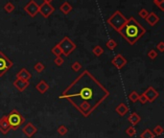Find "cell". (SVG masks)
<instances>
[{
	"label": "cell",
	"mask_w": 164,
	"mask_h": 138,
	"mask_svg": "<svg viewBox=\"0 0 164 138\" xmlns=\"http://www.w3.org/2000/svg\"><path fill=\"white\" fill-rule=\"evenodd\" d=\"M138 98H139V94H138L136 91H133L129 95V100L132 103H136L138 101Z\"/></svg>",
	"instance_id": "obj_26"
},
{
	"label": "cell",
	"mask_w": 164,
	"mask_h": 138,
	"mask_svg": "<svg viewBox=\"0 0 164 138\" xmlns=\"http://www.w3.org/2000/svg\"><path fill=\"white\" fill-rule=\"evenodd\" d=\"M39 6L38 5V3L36 1H34V0H31V1L24 7V11L31 17H35L37 15V14H39Z\"/></svg>",
	"instance_id": "obj_8"
},
{
	"label": "cell",
	"mask_w": 164,
	"mask_h": 138,
	"mask_svg": "<svg viewBox=\"0 0 164 138\" xmlns=\"http://www.w3.org/2000/svg\"><path fill=\"white\" fill-rule=\"evenodd\" d=\"M92 53L94 54V56L100 57V56H102L103 53H104V49H103L100 45H96V46H95V47L93 48Z\"/></svg>",
	"instance_id": "obj_21"
},
{
	"label": "cell",
	"mask_w": 164,
	"mask_h": 138,
	"mask_svg": "<svg viewBox=\"0 0 164 138\" xmlns=\"http://www.w3.org/2000/svg\"><path fill=\"white\" fill-rule=\"evenodd\" d=\"M164 132V129L161 126L158 125V126H155L154 128V131H153V133L154 134V136H159V135H162Z\"/></svg>",
	"instance_id": "obj_24"
},
{
	"label": "cell",
	"mask_w": 164,
	"mask_h": 138,
	"mask_svg": "<svg viewBox=\"0 0 164 138\" xmlns=\"http://www.w3.org/2000/svg\"><path fill=\"white\" fill-rule=\"evenodd\" d=\"M109 96V92L105 86L88 70H84L63 91L59 99L67 100L86 118Z\"/></svg>",
	"instance_id": "obj_1"
},
{
	"label": "cell",
	"mask_w": 164,
	"mask_h": 138,
	"mask_svg": "<svg viewBox=\"0 0 164 138\" xmlns=\"http://www.w3.org/2000/svg\"><path fill=\"white\" fill-rule=\"evenodd\" d=\"M32 78L31 73L27 70L26 68H21V70L16 74V79H19L22 81H27L29 82V80Z\"/></svg>",
	"instance_id": "obj_14"
},
{
	"label": "cell",
	"mask_w": 164,
	"mask_h": 138,
	"mask_svg": "<svg viewBox=\"0 0 164 138\" xmlns=\"http://www.w3.org/2000/svg\"><path fill=\"white\" fill-rule=\"evenodd\" d=\"M7 119L9 125L11 127V129H13V131H16L17 128H20L25 123V118L16 109H13L7 115Z\"/></svg>",
	"instance_id": "obj_4"
},
{
	"label": "cell",
	"mask_w": 164,
	"mask_h": 138,
	"mask_svg": "<svg viewBox=\"0 0 164 138\" xmlns=\"http://www.w3.org/2000/svg\"><path fill=\"white\" fill-rule=\"evenodd\" d=\"M64 63V60L62 57H56V59H54V63L57 65V66H60V65H63Z\"/></svg>",
	"instance_id": "obj_33"
},
{
	"label": "cell",
	"mask_w": 164,
	"mask_h": 138,
	"mask_svg": "<svg viewBox=\"0 0 164 138\" xmlns=\"http://www.w3.org/2000/svg\"><path fill=\"white\" fill-rule=\"evenodd\" d=\"M58 45L62 50L63 55H64L65 57H68L77 48V45L68 37H64L58 43Z\"/></svg>",
	"instance_id": "obj_5"
},
{
	"label": "cell",
	"mask_w": 164,
	"mask_h": 138,
	"mask_svg": "<svg viewBox=\"0 0 164 138\" xmlns=\"http://www.w3.org/2000/svg\"><path fill=\"white\" fill-rule=\"evenodd\" d=\"M143 94L145 95V97L147 98V102H149V103H154L155 100L159 97V93L155 90L153 86H149V87L144 91Z\"/></svg>",
	"instance_id": "obj_9"
},
{
	"label": "cell",
	"mask_w": 164,
	"mask_h": 138,
	"mask_svg": "<svg viewBox=\"0 0 164 138\" xmlns=\"http://www.w3.org/2000/svg\"><path fill=\"white\" fill-rule=\"evenodd\" d=\"M138 102H139L141 105H144V104L147 103V98L145 97V95L144 94H141L139 95V98H138Z\"/></svg>",
	"instance_id": "obj_35"
},
{
	"label": "cell",
	"mask_w": 164,
	"mask_h": 138,
	"mask_svg": "<svg viewBox=\"0 0 164 138\" xmlns=\"http://www.w3.org/2000/svg\"><path fill=\"white\" fill-rule=\"evenodd\" d=\"M127 63H128L127 59L121 54L116 55L113 59H111V63L113 64L117 69H122L127 64Z\"/></svg>",
	"instance_id": "obj_11"
},
{
	"label": "cell",
	"mask_w": 164,
	"mask_h": 138,
	"mask_svg": "<svg viewBox=\"0 0 164 138\" xmlns=\"http://www.w3.org/2000/svg\"><path fill=\"white\" fill-rule=\"evenodd\" d=\"M154 134L150 128H146L145 131L140 134V138H154Z\"/></svg>",
	"instance_id": "obj_20"
},
{
	"label": "cell",
	"mask_w": 164,
	"mask_h": 138,
	"mask_svg": "<svg viewBox=\"0 0 164 138\" xmlns=\"http://www.w3.org/2000/svg\"><path fill=\"white\" fill-rule=\"evenodd\" d=\"M118 33L129 44L133 45L144 36L146 29L134 17H129V19H127L125 25L118 31Z\"/></svg>",
	"instance_id": "obj_2"
},
{
	"label": "cell",
	"mask_w": 164,
	"mask_h": 138,
	"mask_svg": "<svg viewBox=\"0 0 164 138\" xmlns=\"http://www.w3.org/2000/svg\"><path fill=\"white\" fill-rule=\"evenodd\" d=\"M53 0H43V2H45V3H51Z\"/></svg>",
	"instance_id": "obj_37"
},
{
	"label": "cell",
	"mask_w": 164,
	"mask_h": 138,
	"mask_svg": "<svg viewBox=\"0 0 164 138\" xmlns=\"http://www.w3.org/2000/svg\"><path fill=\"white\" fill-rule=\"evenodd\" d=\"M10 131H11V127L8 123L7 115H5L2 118H0V132L5 135Z\"/></svg>",
	"instance_id": "obj_12"
},
{
	"label": "cell",
	"mask_w": 164,
	"mask_h": 138,
	"mask_svg": "<svg viewBox=\"0 0 164 138\" xmlns=\"http://www.w3.org/2000/svg\"><path fill=\"white\" fill-rule=\"evenodd\" d=\"M147 56H148V58L151 59H157V57H158V52L155 50H154V49H152V50H150L148 52Z\"/></svg>",
	"instance_id": "obj_32"
},
{
	"label": "cell",
	"mask_w": 164,
	"mask_h": 138,
	"mask_svg": "<svg viewBox=\"0 0 164 138\" xmlns=\"http://www.w3.org/2000/svg\"><path fill=\"white\" fill-rule=\"evenodd\" d=\"M59 11L62 12L63 14H68L69 13L72 11V6L69 4L68 2H64V3H63L62 5H60Z\"/></svg>",
	"instance_id": "obj_19"
},
{
	"label": "cell",
	"mask_w": 164,
	"mask_h": 138,
	"mask_svg": "<svg viewBox=\"0 0 164 138\" xmlns=\"http://www.w3.org/2000/svg\"><path fill=\"white\" fill-rule=\"evenodd\" d=\"M106 46L108 47V49L109 50H114L116 47H117V43L114 39H109L106 43Z\"/></svg>",
	"instance_id": "obj_23"
},
{
	"label": "cell",
	"mask_w": 164,
	"mask_h": 138,
	"mask_svg": "<svg viewBox=\"0 0 164 138\" xmlns=\"http://www.w3.org/2000/svg\"><path fill=\"white\" fill-rule=\"evenodd\" d=\"M71 69L74 72H79L81 69H82V64L79 62H74L71 64Z\"/></svg>",
	"instance_id": "obj_30"
},
{
	"label": "cell",
	"mask_w": 164,
	"mask_h": 138,
	"mask_svg": "<svg viewBox=\"0 0 164 138\" xmlns=\"http://www.w3.org/2000/svg\"><path fill=\"white\" fill-rule=\"evenodd\" d=\"M154 5H157L160 11H164V0H154Z\"/></svg>",
	"instance_id": "obj_31"
},
{
	"label": "cell",
	"mask_w": 164,
	"mask_h": 138,
	"mask_svg": "<svg viewBox=\"0 0 164 138\" xmlns=\"http://www.w3.org/2000/svg\"><path fill=\"white\" fill-rule=\"evenodd\" d=\"M128 121L134 127V126H136V125L141 121V117L138 115L137 112H133V113L129 116Z\"/></svg>",
	"instance_id": "obj_18"
},
{
	"label": "cell",
	"mask_w": 164,
	"mask_h": 138,
	"mask_svg": "<svg viewBox=\"0 0 164 138\" xmlns=\"http://www.w3.org/2000/svg\"><path fill=\"white\" fill-rule=\"evenodd\" d=\"M54 11H55V8L51 5V3L43 2L39 8V13L44 17V18H48V17L54 13Z\"/></svg>",
	"instance_id": "obj_7"
},
{
	"label": "cell",
	"mask_w": 164,
	"mask_h": 138,
	"mask_svg": "<svg viewBox=\"0 0 164 138\" xmlns=\"http://www.w3.org/2000/svg\"><path fill=\"white\" fill-rule=\"evenodd\" d=\"M138 14H139V15L142 17V18H144V19H145L146 17H147V15L149 14V13H148V11L146 10V9H142L141 11H139V13H138Z\"/></svg>",
	"instance_id": "obj_34"
},
{
	"label": "cell",
	"mask_w": 164,
	"mask_h": 138,
	"mask_svg": "<svg viewBox=\"0 0 164 138\" xmlns=\"http://www.w3.org/2000/svg\"><path fill=\"white\" fill-rule=\"evenodd\" d=\"M14 9H15L14 5L13 3H11V2H7V3L4 5V10H5L7 13H12V12H14Z\"/></svg>",
	"instance_id": "obj_28"
},
{
	"label": "cell",
	"mask_w": 164,
	"mask_h": 138,
	"mask_svg": "<svg viewBox=\"0 0 164 138\" xmlns=\"http://www.w3.org/2000/svg\"><path fill=\"white\" fill-rule=\"evenodd\" d=\"M157 49H158L159 52H161V53H163V52H164V42H163V41L158 42V44L157 45Z\"/></svg>",
	"instance_id": "obj_36"
},
{
	"label": "cell",
	"mask_w": 164,
	"mask_h": 138,
	"mask_svg": "<svg viewBox=\"0 0 164 138\" xmlns=\"http://www.w3.org/2000/svg\"><path fill=\"white\" fill-rule=\"evenodd\" d=\"M145 19H146L147 23H148L150 26H154L157 23H158L159 17H158V15L155 14V13L151 12V13H149L148 15H147V17H146Z\"/></svg>",
	"instance_id": "obj_15"
},
{
	"label": "cell",
	"mask_w": 164,
	"mask_h": 138,
	"mask_svg": "<svg viewBox=\"0 0 164 138\" xmlns=\"http://www.w3.org/2000/svg\"><path fill=\"white\" fill-rule=\"evenodd\" d=\"M34 69H35V70H36L38 73H41V72L44 71L45 66H44V64L41 63L40 62H38L36 64L34 65Z\"/></svg>",
	"instance_id": "obj_25"
},
{
	"label": "cell",
	"mask_w": 164,
	"mask_h": 138,
	"mask_svg": "<svg viewBox=\"0 0 164 138\" xmlns=\"http://www.w3.org/2000/svg\"><path fill=\"white\" fill-rule=\"evenodd\" d=\"M135 133H136V129H135V128H134L133 126H131V127L127 128V129H126V134H127L128 136L133 137V136L135 135Z\"/></svg>",
	"instance_id": "obj_29"
},
{
	"label": "cell",
	"mask_w": 164,
	"mask_h": 138,
	"mask_svg": "<svg viewBox=\"0 0 164 138\" xmlns=\"http://www.w3.org/2000/svg\"><path fill=\"white\" fill-rule=\"evenodd\" d=\"M51 52H52V54L55 55L56 57H62V55H63V52H62V50H60V48L59 47L58 44L52 48Z\"/></svg>",
	"instance_id": "obj_27"
},
{
	"label": "cell",
	"mask_w": 164,
	"mask_h": 138,
	"mask_svg": "<svg viewBox=\"0 0 164 138\" xmlns=\"http://www.w3.org/2000/svg\"><path fill=\"white\" fill-rule=\"evenodd\" d=\"M107 22L111 28H113L115 31L118 32L127 22V18L120 11H115L109 17Z\"/></svg>",
	"instance_id": "obj_3"
},
{
	"label": "cell",
	"mask_w": 164,
	"mask_h": 138,
	"mask_svg": "<svg viewBox=\"0 0 164 138\" xmlns=\"http://www.w3.org/2000/svg\"><path fill=\"white\" fill-rule=\"evenodd\" d=\"M14 66V63L9 59L2 51H0V77H3L9 69Z\"/></svg>",
	"instance_id": "obj_6"
},
{
	"label": "cell",
	"mask_w": 164,
	"mask_h": 138,
	"mask_svg": "<svg viewBox=\"0 0 164 138\" xmlns=\"http://www.w3.org/2000/svg\"><path fill=\"white\" fill-rule=\"evenodd\" d=\"M13 84L19 92H23L29 86L30 83L27 82V81H22V80H19V79H15L14 81Z\"/></svg>",
	"instance_id": "obj_13"
},
{
	"label": "cell",
	"mask_w": 164,
	"mask_h": 138,
	"mask_svg": "<svg viewBox=\"0 0 164 138\" xmlns=\"http://www.w3.org/2000/svg\"><path fill=\"white\" fill-rule=\"evenodd\" d=\"M57 132L60 136H64L65 134H67L68 132V128L64 126V125H60L58 128H57Z\"/></svg>",
	"instance_id": "obj_22"
},
{
	"label": "cell",
	"mask_w": 164,
	"mask_h": 138,
	"mask_svg": "<svg viewBox=\"0 0 164 138\" xmlns=\"http://www.w3.org/2000/svg\"><path fill=\"white\" fill-rule=\"evenodd\" d=\"M115 112L120 116H125L129 112V107L124 103H121L115 108Z\"/></svg>",
	"instance_id": "obj_16"
},
{
	"label": "cell",
	"mask_w": 164,
	"mask_h": 138,
	"mask_svg": "<svg viewBox=\"0 0 164 138\" xmlns=\"http://www.w3.org/2000/svg\"><path fill=\"white\" fill-rule=\"evenodd\" d=\"M36 88H37V90H38L40 94H44V93L49 89V84H48L44 80H41V81L36 85Z\"/></svg>",
	"instance_id": "obj_17"
},
{
	"label": "cell",
	"mask_w": 164,
	"mask_h": 138,
	"mask_svg": "<svg viewBox=\"0 0 164 138\" xmlns=\"http://www.w3.org/2000/svg\"><path fill=\"white\" fill-rule=\"evenodd\" d=\"M22 132L27 138H32L38 132V128L34 126L32 123H27L22 128Z\"/></svg>",
	"instance_id": "obj_10"
}]
</instances>
